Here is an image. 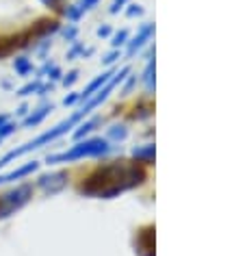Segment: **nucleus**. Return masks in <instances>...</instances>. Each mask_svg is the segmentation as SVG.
Masks as SVG:
<instances>
[{
	"label": "nucleus",
	"instance_id": "f257e3e1",
	"mask_svg": "<svg viewBox=\"0 0 245 256\" xmlns=\"http://www.w3.org/2000/svg\"><path fill=\"white\" fill-rule=\"evenodd\" d=\"M141 172L126 163H111L104 168H98L94 174L87 176V180L80 184V194L85 196H102L111 198L120 191H124L132 184L141 182Z\"/></svg>",
	"mask_w": 245,
	"mask_h": 256
},
{
	"label": "nucleus",
	"instance_id": "f03ea898",
	"mask_svg": "<svg viewBox=\"0 0 245 256\" xmlns=\"http://www.w3.org/2000/svg\"><path fill=\"white\" fill-rule=\"evenodd\" d=\"M102 152H106V144L100 142V139H94V142H85V144H80V146H74L70 152L48 156V163L74 161V158H82V156H98V154H102Z\"/></svg>",
	"mask_w": 245,
	"mask_h": 256
},
{
	"label": "nucleus",
	"instance_id": "7ed1b4c3",
	"mask_svg": "<svg viewBox=\"0 0 245 256\" xmlns=\"http://www.w3.org/2000/svg\"><path fill=\"white\" fill-rule=\"evenodd\" d=\"M30 196H33V189H30L28 184L4 194L0 198V220H4V217H9L11 213H16L18 208H22L24 204L30 200Z\"/></svg>",
	"mask_w": 245,
	"mask_h": 256
},
{
	"label": "nucleus",
	"instance_id": "20e7f679",
	"mask_svg": "<svg viewBox=\"0 0 245 256\" xmlns=\"http://www.w3.org/2000/svg\"><path fill=\"white\" fill-rule=\"evenodd\" d=\"M66 174H50V176H42L40 178V184L44 189L48 191V194H54V191H59L66 187Z\"/></svg>",
	"mask_w": 245,
	"mask_h": 256
},
{
	"label": "nucleus",
	"instance_id": "39448f33",
	"mask_svg": "<svg viewBox=\"0 0 245 256\" xmlns=\"http://www.w3.org/2000/svg\"><path fill=\"white\" fill-rule=\"evenodd\" d=\"M35 170H37V163H28V165H24V168H20V170L11 172V174L0 176V184L9 182V180H16V178H22V176H26V174H30V172H35Z\"/></svg>",
	"mask_w": 245,
	"mask_h": 256
},
{
	"label": "nucleus",
	"instance_id": "423d86ee",
	"mask_svg": "<svg viewBox=\"0 0 245 256\" xmlns=\"http://www.w3.org/2000/svg\"><path fill=\"white\" fill-rule=\"evenodd\" d=\"M14 46H16V42H14V40H2V37H0V56L9 54Z\"/></svg>",
	"mask_w": 245,
	"mask_h": 256
},
{
	"label": "nucleus",
	"instance_id": "0eeeda50",
	"mask_svg": "<svg viewBox=\"0 0 245 256\" xmlns=\"http://www.w3.org/2000/svg\"><path fill=\"white\" fill-rule=\"evenodd\" d=\"M16 70H18L20 74H26L28 70H30V66H28V63L24 61V59H18V61H16Z\"/></svg>",
	"mask_w": 245,
	"mask_h": 256
},
{
	"label": "nucleus",
	"instance_id": "6e6552de",
	"mask_svg": "<svg viewBox=\"0 0 245 256\" xmlns=\"http://www.w3.org/2000/svg\"><path fill=\"white\" fill-rule=\"evenodd\" d=\"M7 124V115H0V126Z\"/></svg>",
	"mask_w": 245,
	"mask_h": 256
},
{
	"label": "nucleus",
	"instance_id": "1a4fd4ad",
	"mask_svg": "<svg viewBox=\"0 0 245 256\" xmlns=\"http://www.w3.org/2000/svg\"><path fill=\"white\" fill-rule=\"evenodd\" d=\"M96 2V0H85V7H82V9H89V4H94Z\"/></svg>",
	"mask_w": 245,
	"mask_h": 256
},
{
	"label": "nucleus",
	"instance_id": "9d476101",
	"mask_svg": "<svg viewBox=\"0 0 245 256\" xmlns=\"http://www.w3.org/2000/svg\"><path fill=\"white\" fill-rule=\"evenodd\" d=\"M42 2H46V4H54L56 0H42Z\"/></svg>",
	"mask_w": 245,
	"mask_h": 256
},
{
	"label": "nucleus",
	"instance_id": "9b49d317",
	"mask_svg": "<svg viewBox=\"0 0 245 256\" xmlns=\"http://www.w3.org/2000/svg\"><path fill=\"white\" fill-rule=\"evenodd\" d=\"M0 142H2V139H0Z\"/></svg>",
	"mask_w": 245,
	"mask_h": 256
}]
</instances>
